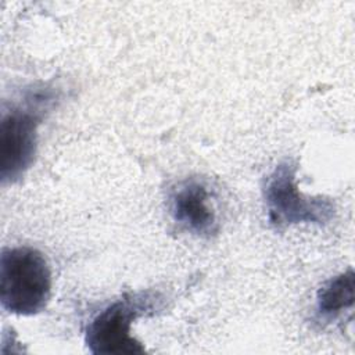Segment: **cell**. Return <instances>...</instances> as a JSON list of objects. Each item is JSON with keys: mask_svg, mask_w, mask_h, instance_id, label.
I'll list each match as a JSON object with an SVG mask.
<instances>
[{"mask_svg": "<svg viewBox=\"0 0 355 355\" xmlns=\"http://www.w3.org/2000/svg\"><path fill=\"white\" fill-rule=\"evenodd\" d=\"M166 207L171 218L184 232L197 237H212L219 230L212 193L201 178H184L168 191Z\"/></svg>", "mask_w": 355, "mask_h": 355, "instance_id": "cell-5", "label": "cell"}, {"mask_svg": "<svg viewBox=\"0 0 355 355\" xmlns=\"http://www.w3.org/2000/svg\"><path fill=\"white\" fill-rule=\"evenodd\" d=\"M165 297L157 290L128 291L96 313L86 326L85 344L94 355H132L146 352L132 336V324L164 308Z\"/></svg>", "mask_w": 355, "mask_h": 355, "instance_id": "cell-2", "label": "cell"}, {"mask_svg": "<svg viewBox=\"0 0 355 355\" xmlns=\"http://www.w3.org/2000/svg\"><path fill=\"white\" fill-rule=\"evenodd\" d=\"M297 169V162L286 158L265 178L262 197L268 223L275 230L301 223L324 226L336 216V204L330 197H311L300 191Z\"/></svg>", "mask_w": 355, "mask_h": 355, "instance_id": "cell-4", "label": "cell"}, {"mask_svg": "<svg viewBox=\"0 0 355 355\" xmlns=\"http://www.w3.org/2000/svg\"><path fill=\"white\" fill-rule=\"evenodd\" d=\"M355 300V275L349 268L322 284L316 294L315 319L320 324L336 320L343 312L352 309Z\"/></svg>", "mask_w": 355, "mask_h": 355, "instance_id": "cell-6", "label": "cell"}, {"mask_svg": "<svg viewBox=\"0 0 355 355\" xmlns=\"http://www.w3.org/2000/svg\"><path fill=\"white\" fill-rule=\"evenodd\" d=\"M51 298V269L46 257L28 245L3 248L0 255V302L4 311L32 316Z\"/></svg>", "mask_w": 355, "mask_h": 355, "instance_id": "cell-3", "label": "cell"}, {"mask_svg": "<svg viewBox=\"0 0 355 355\" xmlns=\"http://www.w3.org/2000/svg\"><path fill=\"white\" fill-rule=\"evenodd\" d=\"M60 101V89L51 83H32L8 107L0 121V180L15 184L31 169L37 151V129Z\"/></svg>", "mask_w": 355, "mask_h": 355, "instance_id": "cell-1", "label": "cell"}]
</instances>
